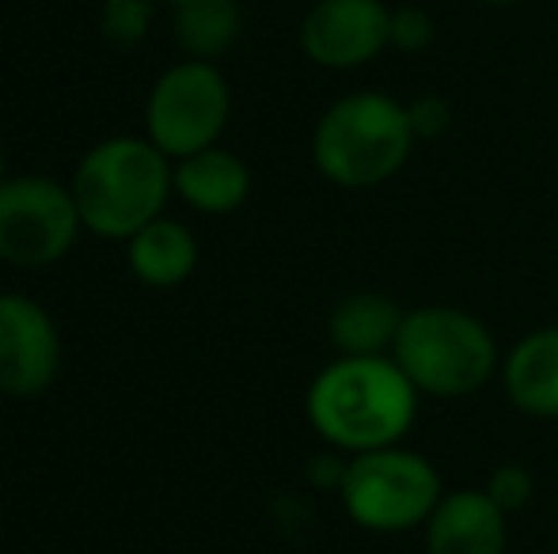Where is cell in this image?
Returning a JSON list of instances; mask_svg holds the SVG:
<instances>
[{
	"instance_id": "obj_2",
	"label": "cell",
	"mask_w": 558,
	"mask_h": 554,
	"mask_svg": "<svg viewBox=\"0 0 558 554\" xmlns=\"http://www.w3.org/2000/svg\"><path fill=\"white\" fill-rule=\"evenodd\" d=\"M69 190L84 232L99 239H130L163 217V206L175 194V160H168L148 137H107L84 152Z\"/></svg>"
},
{
	"instance_id": "obj_19",
	"label": "cell",
	"mask_w": 558,
	"mask_h": 554,
	"mask_svg": "<svg viewBox=\"0 0 558 554\" xmlns=\"http://www.w3.org/2000/svg\"><path fill=\"white\" fill-rule=\"evenodd\" d=\"M407 119H411V130L418 140L445 137L448 126H452V103L445 96H418L407 103Z\"/></svg>"
},
{
	"instance_id": "obj_20",
	"label": "cell",
	"mask_w": 558,
	"mask_h": 554,
	"mask_svg": "<svg viewBox=\"0 0 558 554\" xmlns=\"http://www.w3.org/2000/svg\"><path fill=\"white\" fill-rule=\"evenodd\" d=\"M478 4H490V8H513V4H524V0H478Z\"/></svg>"
},
{
	"instance_id": "obj_1",
	"label": "cell",
	"mask_w": 558,
	"mask_h": 554,
	"mask_svg": "<svg viewBox=\"0 0 558 554\" xmlns=\"http://www.w3.org/2000/svg\"><path fill=\"white\" fill-rule=\"evenodd\" d=\"M418 387L407 380L391 354L342 357L312 377L304 415L316 436L338 456L403 444L418 421Z\"/></svg>"
},
{
	"instance_id": "obj_17",
	"label": "cell",
	"mask_w": 558,
	"mask_h": 554,
	"mask_svg": "<svg viewBox=\"0 0 558 554\" xmlns=\"http://www.w3.org/2000/svg\"><path fill=\"white\" fill-rule=\"evenodd\" d=\"M483 490L490 494V502L498 505L506 517H513V513H521L524 505L532 502V494H536V479H532V471L524 464H498L490 475H486Z\"/></svg>"
},
{
	"instance_id": "obj_6",
	"label": "cell",
	"mask_w": 558,
	"mask_h": 554,
	"mask_svg": "<svg viewBox=\"0 0 558 554\" xmlns=\"http://www.w3.org/2000/svg\"><path fill=\"white\" fill-rule=\"evenodd\" d=\"M232 119V88L214 61H179L156 76L145 103V134L168 160H183L221 140Z\"/></svg>"
},
{
	"instance_id": "obj_4",
	"label": "cell",
	"mask_w": 558,
	"mask_h": 554,
	"mask_svg": "<svg viewBox=\"0 0 558 554\" xmlns=\"http://www.w3.org/2000/svg\"><path fill=\"white\" fill-rule=\"evenodd\" d=\"M391 357L418 395L429 399H468L501 372L490 327L452 304H422L407 311Z\"/></svg>"
},
{
	"instance_id": "obj_5",
	"label": "cell",
	"mask_w": 558,
	"mask_h": 554,
	"mask_svg": "<svg viewBox=\"0 0 558 554\" xmlns=\"http://www.w3.org/2000/svg\"><path fill=\"white\" fill-rule=\"evenodd\" d=\"M342 509L361 532L399 535L422 532L429 513L445 497L441 475L422 452L407 444L345 456V471L338 482Z\"/></svg>"
},
{
	"instance_id": "obj_8",
	"label": "cell",
	"mask_w": 558,
	"mask_h": 554,
	"mask_svg": "<svg viewBox=\"0 0 558 554\" xmlns=\"http://www.w3.org/2000/svg\"><path fill=\"white\" fill-rule=\"evenodd\" d=\"M384 0H316L301 20V50L312 65L350 73L391 50Z\"/></svg>"
},
{
	"instance_id": "obj_7",
	"label": "cell",
	"mask_w": 558,
	"mask_h": 554,
	"mask_svg": "<svg viewBox=\"0 0 558 554\" xmlns=\"http://www.w3.org/2000/svg\"><path fill=\"white\" fill-rule=\"evenodd\" d=\"M81 213L69 183L15 175L0 186V262L38 270L61 262L81 236Z\"/></svg>"
},
{
	"instance_id": "obj_15",
	"label": "cell",
	"mask_w": 558,
	"mask_h": 554,
	"mask_svg": "<svg viewBox=\"0 0 558 554\" xmlns=\"http://www.w3.org/2000/svg\"><path fill=\"white\" fill-rule=\"evenodd\" d=\"M243 30L240 0H171V35L191 61H217Z\"/></svg>"
},
{
	"instance_id": "obj_3",
	"label": "cell",
	"mask_w": 558,
	"mask_h": 554,
	"mask_svg": "<svg viewBox=\"0 0 558 554\" xmlns=\"http://www.w3.org/2000/svg\"><path fill=\"white\" fill-rule=\"evenodd\" d=\"M414 145L407 103L388 91H350L319 114L312 163L338 190H373L407 168Z\"/></svg>"
},
{
	"instance_id": "obj_10",
	"label": "cell",
	"mask_w": 558,
	"mask_h": 554,
	"mask_svg": "<svg viewBox=\"0 0 558 554\" xmlns=\"http://www.w3.org/2000/svg\"><path fill=\"white\" fill-rule=\"evenodd\" d=\"M422 543L426 554H506L509 517L483 487L445 490L422 528Z\"/></svg>"
},
{
	"instance_id": "obj_12",
	"label": "cell",
	"mask_w": 558,
	"mask_h": 554,
	"mask_svg": "<svg viewBox=\"0 0 558 554\" xmlns=\"http://www.w3.org/2000/svg\"><path fill=\"white\" fill-rule=\"evenodd\" d=\"M175 194L198 213H235L251 194V168L221 145L202 148L175 160Z\"/></svg>"
},
{
	"instance_id": "obj_9",
	"label": "cell",
	"mask_w": 558,
	"mask_h": 554,
	"mask_svg": "<svg viewBox=\"0 0 558 554\" xmlns=\"http://www.w3.org/2000/svg\"><path fill=\"white\" fill-rule=\"evenodd\" d=\"M61 372L53 316L23 293H0V395L35 399Z\"/></svg>"
},
{
	"instance_id": "obj_11",
	"label": "cell",
	"mask_w": 558,
	"mask_h": 554,
	"mask_svg": "<svg viewBox=\"0 0 558 554\" xmlns=\"http://www.w3.org/2000/svg\"><path fill=\"white\" fill-rule=\"evenodd\" d=\"M501 392L521 415L558 418V323L536 327L501 357Z\"/></svg>"
},
{
	"instance_id": "obj_13",
	"label": "cell",
	"mask_w": 558,
	"mask_h": 554,
	"mask_svg": "<svg viewBox=\"0 0 558 554\" xmlns=\"http://www.w3.org/2000/svg\"><path fill=\"white\" fill-rule=\"evenodd\" d=\"M407 311L388 293H350L327 316V338L342 357H380L391 354Z\"/></svg>"
},
{
	"instance_id": "obj_21",
	"label": "cell",
	"mask_w": 558,
	"mask_h": 554,
	"mask_svg": "<svg viewBox=\"0 0 558 554\" xmlns=\"http://www.w3.org/2000/svg\"><path fill=\"white\" fill-rule=\"evenodd\" d=\"M8 178V156H4V145H0V186H4Z\"/></svg>"
},
{
	"instance_id": "obj_14",
	"label": "cell",
	"mask_w": 558,
	"mask_h": 554,
	"mask_svg": "<svg viewBox=\"0 0 558 554\" xmlns=\"http://www.w3.org/2000/svg\"><path fill=\"white\" fill-rule=\"evenodd\" d=\"M125 267L148 288H175L198 270V239L183 221L156 217L125 239Z\"/></svg>"
},
{
	"instance_id": "obj_18",
	"label": "cell",
	"mask_w": 558,
	"mask_h": 554,
	"mask_svg": "<svg viewBox=\"0 0 558 554\" xmlns=\"http://www.w3.org/2000/svg\"><path fill=\"white\" fill-rule=\"evenodd\" d=\"M437 38V23L434 15L422 4H399L391 8V23H388V42L399 53H422L429 50Z\"/></svg>"
},
{
	"instance_id": "obj_16",
	"label": "cell",
	"mask_w": 558,
	"mask_h": 554,
	"mask_svg": "<svg viewBox=\"0 0 558 554\" xmlns=\"http://www.w3.org/2000/svg\"><path fill=\"white\" fill-rule=\"evenodd\" d=\"M153 0H104V8H99V35L111 46L130 50V46L145 42L148 30H153Z\"/></svg>"
}]
</instances>
